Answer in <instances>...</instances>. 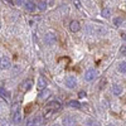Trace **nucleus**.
<instances>
[{"instance_id":"23","label":"nucleus","mask_w":126,"mask_h":126,"mask_svg":"<svg viewBox=\"0 0 126 126\" xmlns=\"http://www.w3.org/2000/svg\"><path fill=\"white\" fill-rule=\"evenodd\" d=\"M122 23V19L121 18H117V19H115V24H116V25H120Z\"/></svg>"},{"instance_id":"27","label":"nucleus","mask_w":126,"mask_h":126,"mask_svg":"<svg viewBox=\"0 0 126 126\" xmlns=\"http://www.w3.org/2000/svg\"><path fill=\"white\" fill-rule=\"evenodd\" d=\"M5 1H6V3H12V0H5Z\"/></svg>"},{"instance_id":"7","label":"nucleus","mask_w":126,"mask_h":126,"mask_svg":"<svg viewBox=\"0 0 126 126\" xmlns=\"http://www.w3.org/2000/svg\"><path fill=\"white\" fill-rule=\"evenodd\" d=\"M66 86H67L68 88H75V87L77 86V79H76V77H73V76L67 77V78H66Z\"/></svg>"},{"instance_id":"10","label":"nucleus","mask_w":126,"mask_h":126,"mask_svg":"<svg viewBox=\"0 0 126 126\" xmlns=\"http://www.w3.org/2000/svg\"><path fill=\"white\" fill-rule=\"evenodd\" d=\"M0 66H1V69H9L10 66H12V63H10V59L8 57H1V63H0Z\"/></svg>"},{"instance_id":"28","label":"nucleus","mask_w":126,"mask_h":126,"mask_svg":"<svg viewBox=\"0 0 126 126\" xmlns=\"http://www.w3.org/2000/svg\"><path fill=\"white\" fill-rule=\"evenodd\" d=\"M107 126H115V125H107Z\"/></svg>"},{"instance_id":"5","label":"nucleus","mask_w":126,"mask_h":126,"mask_svg":"<svg viewBox=\"0 0 126 126\" xmlns=\"http://www.w3.org/2000/svg\"><path fill=\"white\" fill-rule=\"evenodd\" d=\"M62 125L63 126H76V120L72 116H66L62 119Z\"/></svg>"},{"instance_id":"13","label":"nucleus","mask_w":126,"mask_h":126,"mask_svg":"<svg viewBox=\"0 0 126 126\" xmlns=\"http://www.w3.org/2000/svg\"><path fill=\"white\" fill-rule=\"evenodd\" d=\"M50 96V91L49 90H43V91H40L39 92V94H38V98H42V100H44V98H47V97H49Z\"/></svg>"},{"instance_id":"1","label":"nucleus","mask_w":126,"mask_h":126,"mask_svg":"<svg viewBox=\"0 0 126 126\" xmlns=\"http://www.w3.org/2000/svg\"><path fill=\"white\" fill-rule=\"evenodd\" d=\"M87 33L91 34V35L101 37L103 34H106V29L103 27H100V25H88L87 27Z\"/></svg>"},{"instance_id":"11","label":"nucleus","mask_w":126,"mask_h":126,"mask_svg":"<svg viewBox=\"0 0 126 126\" xmlns=\"http://www.w3.org/2000/svg\"><path fill=\"white\" fill-rule=\"evenodd\" d=\"M81 29V24L77 22V20H72V22L69 23V30L73 32V33H76V32H78Z\"/></svg>"},{"instance_id":"24","label":"nucleus","mask_w":126,"mask_h":126,"mask_svg":"<svg viewBox=\"0 0 126 126\" xmlns=\"http://www.w3.org/2000/svg\"><path fill=\"white\" fill-rule=\"evenodd\" d=\"M121 53H122L124 56H126V46H124V47L121 48Z\"/></svg>"},{"instance_id":"17","label":"nucleus","mask_w":126,"mask_h":126,"mask_svg":"<svg viewBox=\"0 0 126 126\" xmlns=\"http://www.w3.org/2000/svg\"><path fill=\"white\" fill-rule=\"evenodd\" d=\"M37 8L40 10V12H43V10H46V8H47V3L44 1V0H40V1L37 4Z\"/></svg>"},{"instance_id":"8","label":"nucleus","mask_w":126,"mask_h":126,"mask_svg":"<svg viewBox=\"0 0 126 126\" xmlns=\"http://www.w3.org/2000/svg\"><path fill=\"white\" fill-rule=\"evenodd\" d=\"M24 8H25L27 12H29V13H33L34 10L37 9V4L33 1V0H28V1L24 4Z\"/></svg>"},{"instance_id":"9","label":"nucleus","mask_w":126,"mask_h":126,"mask_svg":"<svg viewBox=\"0 0 126 126\" xmlns=\"http://www.w3.org/2000/svg\"><path fill=\"white\" fill-rule=\"evenodd\" d=\"M40 125H42L40 117H33L27 121V126H40Z\"/></svg>"},{"instance_id":"21","label":"nucleus","mask_w":126,"mask_h":126,"mask_svg":"<svg viewBox=\"0 0 126 126\" xmlns=\"http://www.w3.org/2000/svg\"><path fill=\"white\" fill-rule=\"evenodd\" d=\"M73 4L76 5V8H77V9H81V8H82V6H81V3L78 1V0H73Z\"/></svg>"},{"instance_id":"3","label":"nucleus","mask_w":126,"mask_h":126,"mask_svg":"<svg viewBox=\"0 0 126 126\" xmlns=\"http://www.w3.org/2000/svg\"><path fill=\"white\" fill-rule=\"evenodd\" d=\"M61 103L57 101V100H53V101H50L47 103V106H46V110L49 111V112H57L61 110Z\"/></svg>"},{"instance_id":"14","label":"nucleus","mask_w":126,"mask_h":126,"mask_svg":"<svg viewBox=\"0 0 126 126\" xmlns=\"http://www.w3.org/2000/svg\"><path fill=\"white\" fill-rule=\"evenodd\" d=\"M111 91H112V93H113V94L119 96V94H121V93H122V87H121L120 85H113Z\"/></svg>"},{"instance_id":"12","label":"nucleus","mask_w":126,"mask_h":126,"mask_svg":"<svg viewBox=\"0 0 126 126\" xmlns=\"http://www.w3.org/2000/svg\"><path fill=\"white\" fill-rule=\"evenodd\" d=\"M46 87H47L46 79H44L43 77H39V79H38V88H39L40 91H43V90H46Z\"/></svg>"},{"instance_id":"16","label":"nucleus","mask_w":126,"mask_h":126,"mask_svg":"<svg viewBox=\"0 0 126 126\" xmlns=\"http://www.w3.org/2000/svg\"><path fill=\"white\" fill-rule=\"evenodd\" d=\"M101 15H102V18H110L111 16V9L105 8L102 12H101Z\"/></svg>"},{"instance_id":"15","label":"nucleus","mask_w":126,"mask_h":126,"mask_svg":"<svg viewBox=\"0 0 126 126\" xmlns=\"http://www.w3.org/2000/svg\"><path fill=\"white\" fill-rule=\"evenodd\" d=\"M67 105H68L69 107H73V109H81V107H82V105H81L78 101H76V100H75V101H73V100H72V101H68Z\"/></svg>"},{"instance_id":"26","label":"nucleus","mask_w":126,"mask_h":126,"mask_svg":"<svg viewBox=\"0 0 126 126\" xmlns=\"http://www.w3.org/2000/svg\"><path fill=\"white\" fill-rule=\"evenodd\" d=\"M1 126H8V122L5 120H1Z\"/></svg>"},{"instance_id":"18","label":"nucleus","mask_w":126,"mask_h":126,"mask_svg":"<svg viewBox=\"0 0 126 126\" xmlns=\"http://www.w3.org/2000/svg\"><path fill=\"white\" fill-rule=\"evenodd\" d=\"M119 71H120L121 73H126V61L120 62V64H119Z\"/></svg>"},{"instance_id":"2","label":"nucleus","mask_w":126,"mask_h":126,"mask_svg":"<svg viewBox=\"0 0 126 126\" xmlns=\"http://www.w3.org/2000/svg\"><path fill=\"white\" fill-rule=\"evenodd\" d=\"M20 105L16 102L13 105V110H12V115H13V122L14 124H19L22 121V112H20Z\"/></svg>"},{"instance_id":"6","label":"nucleus","mask_w":126,"mask_h":126,"mask_svg":"<svg viewBox=\"0 0 126 126\" xmlns=\"http://www.w3.org/2000/svg\"><path fill=\"white\" fill-rule=\"evenodd\" d=\"M44 42L48 46H52V44H54L57 42V38H56V35L53 33H50V32H49V33H47L46 37H44Z\"/></svg>"},{"instance_id":"19","label":"nucleus","mask_w":126,"mask_h":126,"mask_svg":"<svg viewBox=\"0 0 126 126\" xmlns=\"http://www.w3.org/2000/svg\"><path fill=\"white\" fill-rule=\"evenodd\" d=\"M32 86H33V83H32V81H25V82L23 83V88H24L25 91H29V90L32 88Z\"/></svg>"},{"instance_id":"25","label":"nucleus","mask_w":126,"mask_h":126,"mask_svg":"<svg viewBox=\"0 0 126 126\" xmlns=\"http://www.w3.org/2000/svg\"><path fill=\"white\" fill-rule=\"evenodd\" d=\"M78 96H79V97H85V96H86V92H82V91H81V92L78 93Z\"/></svg>"},{"instance_id":"22","label":"nucleus","mask_w":126,"mask_h":126,"mask_svg":"<svg viewBox=\"0 0 126 126\" xmlns=\"http://www.w3.org/2000/svg\"><path fill=\"white\" fill-rule=\"evenodd\" d=\"M15 3H16V5H23V4H25L27 1H25V0H15Z\"/></svg>"},{"instance_id":"29","label":"nucleus","mask_w":126,"mask_h":126,"mask_svg":"<svg viewBox=\"0 0 126 126\" xmlns=\"http://www.w3.org/2000/svg\"><path fill=\"white\" fill-rule=\"evenodd\" d=\"M53 126H59V125H53Z\"/></svg>"},{"instance_id":"20","label":"nucleus","mask_w":126,"mask_h":126,"mask_svg":"<svg viewBox=\"0 0 126 126\" xmlns=\"http://www.w3.org/2000/svg\"><path fill=\"white\" fill-rule=\"evenodd\" d=\"M86 126H100L97 121H94V120H88L86 122Z\"/></svg>"},{"instance_id":"4","label":"nucleus","mask_w":126,"mask_h":126,"mask_svg":"<svg viewBox=\"0 0 126 126\" xmlns=\"http://www.w3.org/2000/svg\"><path fill=\"white\" fill-rule=\"evenodd\" d=\"M96 76H97V71L93 69V68H90V69H87L86 73H85V79H86L87 82H91V81H93L94 78H96Z\"/></svg>"}]
</instances>
